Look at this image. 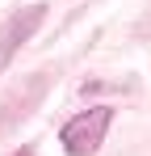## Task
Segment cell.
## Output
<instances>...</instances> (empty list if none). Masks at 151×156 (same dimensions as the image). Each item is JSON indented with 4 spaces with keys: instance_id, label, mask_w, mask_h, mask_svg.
Returning a JSON list of instances; mask_svg holds the SVG:
<instances>
[{
    "instance_id": "cell-1",
    "label": "cell",
    "mask_w": 151,
    "mask_h": 156,
    "mask_svg": "<svg viewBox=\"0 0 151 156\" xmlns=\"http://www.w3.org/2000/svg\"><path fill=\"white\" fill-rule=\"evenodd\" d=\"M109 122H113V110H109V105H92V110L76 114L72 122L63 127V148H67V156H92L101 148Z\"/></svg>"
},
{
    "instance_id": "cell-2",
    "label": "cell",
    "mask_w": 151,
    "mask_h": 156,
    "mask_svg": "<svg viewBox=\"0 0 151 156\" xmlns=\"http://www.w3.org/2000/svg\"><path fill=\"white\" fill-rule=\"evenodd\" d=\"M42 17H46V4H25L21 13H13V17L0 26V72H4V68L13 63V55L34 38V30L42 26Z\"/></svg>"
}]
</instances>
